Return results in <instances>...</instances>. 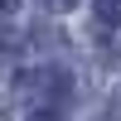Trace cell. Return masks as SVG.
I'll use <instances>...</instances> for the list:
<instances>
[{"mask_svg": "<svg viewBox=\"0 0 121 121\" xmlns=\"http://www.w3.org/2000/svg\"><path fill=\"white\" fill-rule=\"evenodd\" d=\"M10 10H15V0H0V15H10Z\"/></svg>", "mask_w": 121, "mask_h": 121, "instance_id": "obj_3", "label": "cell"}, {"mask_svg": "<svg viewBox=\"0 0 121 121\" xmlns=\"http://www.w3.org/2000/svg\"><path fill=\"white\" fill-rule=\"evenodd\" d=\"M44 5H48V10H68L73 0H44Z\"/></svg>", "mask_w": 121, "mask_h": 121, "instance_id": "obj_2", "label": "cell"}, {"mask_svg": "<svg viewBox=\"0 0 121 121\" xmlns=\"http://www.w3.org/2000/svg\"><path fill=\"white\" fill-rule=\"evenodd\" d=\"M97 19L102 24H121V0H97Z\"/></svg>", "mask_w": 121, "mask_h": 121, "instance_id": "obj_1", "label": "cell"}]
</instances>
